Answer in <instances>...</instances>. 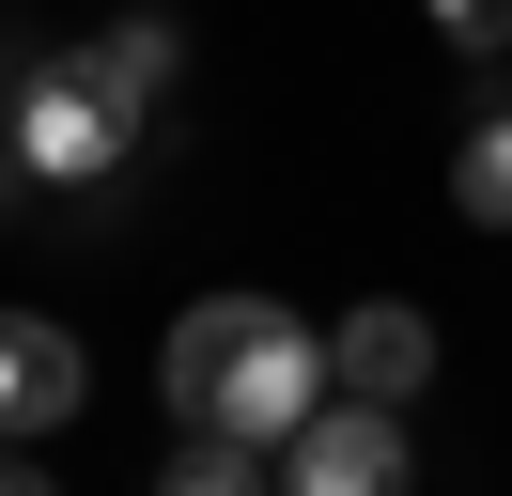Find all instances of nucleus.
Returning a JSON list of instances; mask_svg holds the SVG:
<instances>
[{"instance_id":"nucleus-1","label":"nucleus","mask_w":512,"mask_h":496,"mask_svg":"<svg viewBox=\"0 0 512 496\" xmlns=\"http://www.w3.org/2000/svg\"><path fill=\"white\" fill-rule=\"evenodd\" d=\"M156 388H171V419H187V434H249V450H280L342 372H326V341L295 326L280 295H202V310H171Z\"/></svg>"},{"instance_id":"nucleus-2","label":"nucleus","mask_w":512,"mask_h":496,"mask_svg":"<svg viewBox=\"0 0 512 496\" xmlns=\"http://www.w3.org/2000/svg\"><path fill=\"white\" fill-rule=\"evenodd\" d=\"M140 124H156V109H125L78 47H47V62H16V124H0V155H16L32 186H109V171L140 155Z\"/></svg>"},{"instance_id":"nucleus-3","label":"nucleus","mask_w":512,"mask_h":496,"mask_svg":"<svg viewBox=\"0 0 512 496\" xmlns=\"http://www.w3.org/2000/svg\"><path fill=\"white\" fill-rule=\"evenodd\" d=\"M280 496H419L404 465V403H311V419L280 434Z\"/></svg>"},{"instance_id":"nucleus-4","label":"nucleus","mask_w":512,"mask_h":496,"mask_svg":"<svg viewBox=\"0 0 512 496\" xmlns=\"http://www.w3.org/2000/svg\"><path fill=\"white\" fill-rule=\"evenodd\" d=\"M78 326H47V310H0V434H63L78 419Z\"/></svg>"},{"instance_id":"nucleus-5","label":"nucleus","mask_w":512,"mask_h":496,"mask_svg":"<svg viewBox=\"0 0 512 496\" xmlns=\"http://www.w3.org/2000/svg\"><path fill=\"white\" fill-rule=\"evenodd\" d=\"M326 372H342L357 403H419V388H435V326H419L404 295H373V310L326 326Z\"/></svg>"},{"instance_id":"nucleus-6","label":"nucleus","mask_w":512,"mask_h":496,"mask_svg":"<svg viewBox=\"0 0 512 496\" xmlns=\"http://www.w3.org/2000/svg\"><path fill=\"white\" fill-rule=\"evenodd\" d=\"M78 62H94V78L125 93V109H156V93L187 78V31H171V16H109V31H94V47H78Z\"/></svg>"},{"instance_id":"nucleus-7","label":"nucleus","mask_w":512,"mask_h":496,"mask_svg":"<svg viewBox=\"0 0 512 496\" xmlns=\"http://www.w3.org/2000/svg\"><path fill=\"white\" fill-rule=\"evenodd\" d=\"M450 217H466V233H512V109L466 124V155H450Z\"/></svg>"},{"instance_id":"nucleus-8","label":"nucleus","mask_w":512,"mask_h":496,"mask_svg":"<svg viewBox=\"0 0 512 496\" xmlns=\"http://www.w3.org/2000/svg\"><path fill=\"white\" fill-rule=\"evenodd\" d=\"M156 496H280V481H264V450H249V434H187V450L156 465Z\"/></svg>"},{"instance_id":"nucleus-9","label":"nucleus","mask_w":512,"mask_h":496,"mask_svg":"<svg viewBox=\"0 0 512 496\" xmlns=\"http://www.w3.org/2000/svg\"><path fill=\"white\" fill-rule=\"evenodd\" d=\"M419 16H435L450 47H512V0H419Z\"/></svg>"},{"instance_id":"nucleus-10","label":"nucleus","mask_w":512,"mask_h":496,"mask_svg":"<svg viewBox=\"0 0 512 496\" xmlns=\"http://www.w3.org/2000/svg\"><path fill=\"white\" fill-rule=\"evenodd\" d=\"M0 496H63V481L32 465V434H0Z\"/></svg>"},{"instance_id":"nucleus-11","label":"nucleus","mask_w":512,"mask_h":496,"mask_svg":"<svg viewBox=\"0 0 512 496\" xmlns=\"http://www.w3.org/2000/svg\"><path fill=\"white\" fill-rule=\"evenodd\" d=\"M0 124H16V47H0Z\"/></svg>"}]
</instances>
